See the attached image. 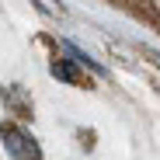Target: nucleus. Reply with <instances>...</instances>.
I'll list each match as a JSON object with an SVG mask.
<instances>
[{
	"label": "nucleus",
	"instance_id": "2",
	"mask_svg": "<svg viewBox=\"0 0 160 160\" xmlns=\"http://www.w3.org/2000/svg\"><path fill=\"white\" fill-rule=\"evenodd\" d=\"M52 77H59V80H66V84H80V77H77V70L66 63V59H59L56 66H52Z\"/></svg>",
	"mask_w": 160,
	"mask_h": 160
},
{
	"label": "nucleus",
	"instance_id": "1",
	"mask_svg": "<svg viewBox=\"0 0 160 160\" xmlns=\"http://www.w3.org/2000/svg\"><path fill=\"white\" fill-rule=\"evenodd\" d=\"M0 139H4V146L14 160H42V150H38L35 136L24 132L21 125H14V122H0Z\"/></svg>",
	"mask_w": 160,
	"mask_h": 160
}]
</instances>
